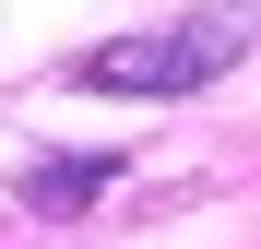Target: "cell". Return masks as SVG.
Here are the masks:
<instances>
[{
  "instance_id": "obj_1",
  "label": "cell",
  "mask_w": 261,
  "mask_h": 249,
  "mask_svg": "<svg viewBox=\"0 0 261 249\" xmlns=\"http://www.w3.org/2000/svg\"><path fill=\"white\" fill-rule=\"evenodd\" d=\"M249 60V12H202L178 36H119V48H95L71 83H95V95H190V83L238 71Z\"/></svg>"
},
{
  "instance_id": "obj_2",
  "label": "cell",
  "mask_w": 261,
  "mask_h": 249,
  "mask_svg": "<svg viewBox=\"0 0 261 249\" xmlns=\"http://www.w3.org/2000/svg\"><path fill=\"white\" fill-rule=\"evenodd\" d=\"M107 166L119 154H48V166H24V202L36 214H83V202L107 190Z\"/></svg>"
}]
</instances>
